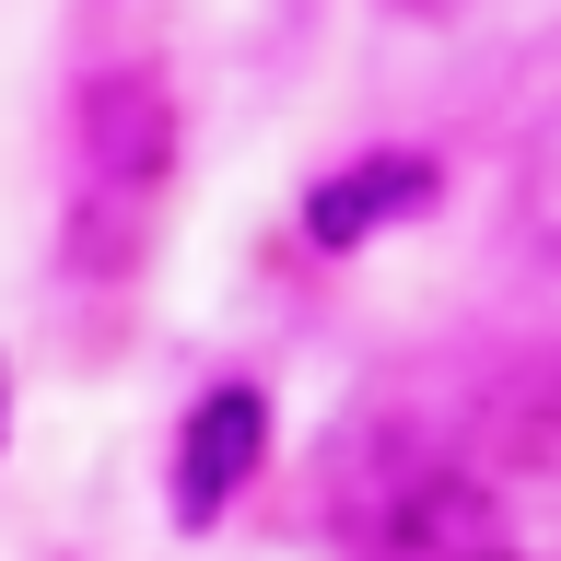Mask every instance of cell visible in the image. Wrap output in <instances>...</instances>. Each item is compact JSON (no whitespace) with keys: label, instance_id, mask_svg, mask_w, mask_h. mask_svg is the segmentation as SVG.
<instances>
[{"label":"cell","instance_id":"2","mask_svg":"<svg viewBox=\"0 0 561 561\" xmlns=\"http://www.w3.org/2000/svg\"><path fill=\"white\" fill-rule=\"evenodd\" d=\"M363 561H526V550L491 526L468 468H398L375 526H363Z\"/></svg>","mask_w":561,"mask_h":561},{"label":"cell","instance_id":"4","mask_svg":"<svg viewBox=\"0 0 561 561\" xmlns=\"http://www.w3.org/2000/svg\"><path fill=\"white\" fill-rule=\"evenodd\" d=\"M421 199H433V164H421V152H363V164L305 187V234L316 245H363V234H386V222H410Z\"/></svg>","mask_w":561,"mask_h":561},{"label":"cell","instance_id":"5","mask_svg":"<svg viewBox=\"0 0 561 561\" xmlns=\"http://www.w3.org/2000/svg\"><path fill=\"white\" fill-rule=\"evenodd\" d=\"M526 222H538V245H561V129L538 140V164H526Z\"/></svg>","mask_w":561,"mask_h":561},{"label":"cell","instance_id":"1","mask_svg":"<svg viewBox=\"0 0 561 561\" xmlns=\"http://www.w3.org/2000/svg\"><path fill=\"white\" fill-rule=\"evenodd\" d=\"M70 129H82V164L117 187V199H152L187 152V105H175L164 70H94L82 105H70Z\"/></svg>","mask_w":561,"mask_h":561},{"label":"cell","instance_id":"6","mask_svg":"<svg viewBox=\"0 0 561 561\" xmlns=\"http://www.w3.org/2000/svg\"><path fill=\"white\" fill-rule=\"evenodd\" d=\"M386 12H456V0H386Z\"/></svg>","mask_w":561,"mask_h":561},{"label":"cell","instance_id":"3","mask_svg":"<svg viewBox=\"0 0 561 561\" xmlns=\"http://www.w3.org/2000/svg\"><path fill=\"white\" fill-rule=\"evenodd\" d=\"M257 456H270V398L257 386H210L187 410V433H175V526H210L257 480Z\"/></svg>","mask_w":561,"mask_h":561}]
</instances>
